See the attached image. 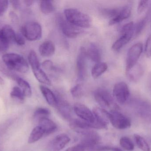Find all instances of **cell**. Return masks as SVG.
Listing matches in <instances>:
<instances>
[{
    "label": "cell",
    "instance_id": "cell-1",
    "mask_svg": "<svg viewBox=\"0 0 151 151\" xmlns=\"http://www.w3.org/2000/svg\"><path fill=\"white\" fill-rule=\"evenodd\" d=\"M65 18L68 22L78 27L88 28L91 25L90 17L77 9L69 8L64 11Z\"/></svg>",
    "mask_w": 151,
    "mask_h": 151
},
{
    "label": "cell",
    "instance_id": "cell-2",
    "mask_svg": "<svg viewBox=\"0 0 151 151\" xmlns=\"http://www.w3.org/2000/svg\"><path fill=\"white\" fill-rule=\"evenodd\" d=\"M2 62L12 71L26 73L29 70L26 60L21 55L14 53H7L3 55Z\"/></svg>",
    "mask_w": 151,
    "mask_h": 151
},
{
    "label": "cell",
    "instance_id": "cell-3",
    "mask_svg": "<svg viewBox=\"0 0 151 151\" xmlns=\"http://www.w3.org/2000/svg\"><path fill=\"white\" fill-rule=\"evenodd\" d=\"M21 33L28 40L33 41L41 38L42 29L40 25L38 22L29 21L22 26Z\"/></svg>",
    "mask_w": 151,
    "mask_h": 151
},
{
    "label": "cell",
    "instance_id": "cell-4",
    "mask_svg": "<svg viewBox=\"0 0 151 151\" xmlns=\"http://www.w3.org/2000/svg\"><path fill=\"white\" fill-rule=\"evenodd\" d=\"M134 25L132 22L127 23L122 27L120 37L112 46V48L114 51H119L131 40L134 35Z\"/></svg>",
    "mask_w": 151,
    "mask_h": 151
},
{
    "label": "cell",
    "instance_id": "cell-5",
    "mask_svg": "<svg viewBox=\"0 0 151 151\" xmlns=\"http://www.w3.org/2000/svg\"><path fill=\"white\" fill-rule=\"evenodd\" d=\"M94 96L95 100L102 108L117 109V106L114 103V98L104 88L96 90L94 93Z\"/></svg>",
    "mask_w": 151,
    "mask_h": 151
},
{
    "label": "cell",
    "instance_id": "cell-6",
    "mask_svg": "<svg viewBox=\"0 0 151 151\" xmlns=\"http://www.w3.org/2000/svg\"><path fill=\"white\" fill-rule=\"evenodd\" d=\"M56 22L62 33L69 38H76L82 32L81 30L79 27L68 22L60 14H58L57 16Z\"/></svg>",
    "mask_w": 151,
    "mask_h": 151
},
{
    "label": "cell",
    "instance_id": "cell-7",
    "mask_svg": "<svg viewBox=\"0 0 151 151\" xmlns=\"http://www.w3.org/2000/svg\"><path fill=\"white\" fill-rule=\"evenodd\" d=\"M87 52L84 47H81L78 51L76 61V70L77 79L79 81L84 80L87 74L86 66Z\"/></svg>",
    "mask_w": 151,
    "mask_h": 151
},
{
    "label": "cell",
    "instance_id": "cell-8",
    "mask_svg": "<svg viewBox=\"0 0 151 151\" xmlns=\"http://www.w3.org/2000/svg\"><path fill=\"white\" fill-rule=\"evenodd\" d=\"M110 113V122L115 128L125 129L131 126L130 120L117 111V109L112 110Z\"/></svg>",
    "mask_w": 151,
    "mask_h": 151
},
{
    "label": "cell",
    "instance_id": "cell-9",
    "mask_svg": "<svg viewBox=\"0 0 151 151\" xmlns=\"http://www.w3.org/2000/svg\"><path fill=\"white\" fill-rule=\"evenodd\" d=\"M143 51V45L141 43H137L133 45L129 50L127 55L126 72L129 71L137 64Z\"/></svg>",
    "mask_w": 151,
    "mask_h": 151
},
{
    "label": "cell",
    "instance_id": "cell-10",
    "mask_svg": "<svg viewBox=\"0 0 151 151\" xmlns=\"http://www.w3.org/2000/svg\"><path fill=\"white\" fill-rule=\"evenodd\" d=\"M113 95L114 99L120 104H125L130 96L127 85L123 82L116 83L114 87Z\"/></svg>",
    "mask_w": 151,
    "mask_h": 151
},
{
    "label": "cell",
    "instance_id": "cell-11",
    "mask_svg": "<svg viewBox=\"0 0 151 151\" xmlns=\"http://www.w3.org/2000/svg\"><path fill=\"white\" fill-rule=\"evenodd\" d=\"M73 109L76 114L80 119L87 122L96 124L98 129H100L99 125L96 121L92 111L87 106L80 103H76L74 104Z\"/></svg>",
    "mask_w": 151,
    "mask_h": 151
},
{
    "label": "cell",
    "instance_id": "cell-12",
    "mask_svg": "<svg viewBox=\"0 0 151 151\" xmlns=\"http://www.w3.org/2000/svg\"><path fill=\"white\" fill-rule=\"evenodd\" d=\"M69 136L65 134L55 137L47 145V151H60L63 150L70 141Z\"/></svg>",
    "mask_w": 151,
    "mask_h": 151
},
{
    "label": "cell",
    "instance_id": "cell-13",
    "mask_svg": "<svg viewBox=\"0 0 151 151\" xmlns=\"http://www.w3.org/2000/svg\"><path fill=\"white\" fill-rule=\"evenodd\" d=\"M57 103L55 108L59 115L67 120L70 121L72 119V109L69 103L64 99L61 95H56Z\"/></svg>",
    "mask_w": 151,
    "mask_h": 151
},
{
    "label": "cell",
    "instance_id": "cell-14",
    "mask_svg": "<svg viewBox=\"0 0 151 151\" xmlns=\"http://www.w3.org/2000/svg\"><path fill=\"white\" fill-rule=\"evenodd\" d=\"M70 121L71 128L80 134H83L89 129H98L97 126L96 124L87 122L81 119H72Z\"/></svg>",
    "mask_w": 151,
    "mask_h": 151
},
{
    "label": "cell",
    "instance_id": "cell-15",
    "mask_svg": "<svg viewBox=\"0 0 151 151\" xmlns=\"http://www.w3.org/2000/svg\"><path fill=\"white\" fill-rule=\"evenodd\" d=\"M96 121L102 127L103 129H106L110 122V112L106 109L99 107H95L92 110Z\"/></svg>",
    "mask_w": 151,
    "mask_h": 151
},
{
    "label": "cell",
    "instance_id": "cell-16",
    "mask_svg": "<svg viewBox=\"0 0 151 151\" xmlns=\"http://www.w3.org/2000/svg\"><path fill=\"white\" fill-rule=\"evenodd\" d=\"M16 33L11 26L5 25L0 30V42L9 48V45L15 42Z\"/></svg>",
    "mask_w": 151,
    "mask_h": 151
},
{
    "label": "cell",
    "instance_id": "cell-17",
    "mask_svg": "<svg viewBox=\"0 0 151 151\" xmlns=\"http://www.w3.org/2000/svg\"><path fill=\"white\" fill-rule=\"evenodd\" d=\"M38 126L44 130L45 135H49L55 132L57 129V125L53 121L48 118H42L38 120Z\"/></svg>",
    "mask_w": 151,
    "mask_h": 151
},
{
    "label": "cell",
    "instance_id": "cell-18",
    "mask_svg": "<svg viewBox=\"0 0 151 151\" xmlns=\"http://www.w3.org/2000/svg\"><path fill=\"white\" fill-rule=\"evenodd\" d=\"M132 10V5L128 4L121 8L120 10L118 16L112 20L109 21L110 25L120 23L129 17Z\"/></svg>",
    "mask_w": 151,
    "mask_h": 151
},
{
    "label": "cell",
    "instance_id": "cell-19",
    "mask_svg": "<svg viewBox=\"0 0 151 151\" xmlns=\"http://www.w3.org/2000/svg\"><path fill=\"white\" fill-rule=\"evenodd\" d=\"M55 51V44L51 41L48 40L42 43L39 48L40 54L43 57L53 56Z\"/></svg>",
    "mask_w": 151,
    "mask_h": 151
},
{
    "label": "cell",
    "instance_id": "cell-20",
    "mask_svg": "<svg viewBox=\"0 0 151 151\" xmlns=\"http://www.w3.org/2000/svg\"><path fill=\"white\" fill-rule=\"evenodd\" d=\"M143 72V69L142 66L137 64L129 71L126 72V74L127 77L130 80L137 82L142 77Z\"/></svg>",
    "mask_w": 151,
    "mask_h": 151
},
{
    "label": "cell",
    "instance_id": "cell-21",
    "mask_svg": "<svg viewBox=\"0 0 151 151\" xmlns=\"http://www.w3.org/2000/svg\"><path fill=\"white\" fill-rule=\"evenodd\" d=\"M40 90L48 104L53 107H55L57 103V98L54 92L44 86H40Z\"/></svg>",
    "mask_w": 151,
    "mask_h": 151
},
{
    "label": "cell",
    "instance_id": "cell-22",
    "mask_svg": "<svg viewBox=\"0 0 151 151\" xmlns=\"http://www.w3.org/2000/svg\"><path fill=\"white\" fill-rule=\"evenodd\" d=\"M87 52V56L93 62L99 63L101 59V54L99 47L95 43H91Z\"/></svg>",
    "mask_w": 151,
    "mask_h": 151
},
{
    "label": "cell",
    "instance_id": "cell-23",
    "mask_svg": "<svg viewBox=\"0 0 151 151\" xmlns=\"http://www.w3.org/2000/svg\"><path fill=\"white\" fill-rule=\"evenodd\" d=\"M33 72L36 79L42 84L46 85H50L51 83L50 80L47 76L44 71L40 68V66H37L32 68Z\"/></svg>",
    "mask_w": 151,
    "mask_h": 151
},
{
    "label": "cell",
    "instance_id": "cell-24",
    "mask_svg": "<svg viewBox=\"0 0 151 151\" xmlns=\"http://www.w3.org/2000/svg\"><path fill=\"white\" fill-rule=\"evenodd\" d=\"M45 135L44 130L39 126L35 127L32 130L29 138L28 142L29 144L34 143L41 139Z\"/></svg>",
    "mask_w": 151,
    "mask_h": 151
},
{
    "label": "cell",
    "instance_id": "cell-25",
    "mask_svg": "<svg viewBox=\"0 0 151 151\" xmlns=\"http://www.w3.org/2000/svg\"><path fill=\"white\" fill-rule=\"evenodd\" d=\"M107 64L104 62L97 63L91 70V75L95 79L98 78L104 74L107 69Z\"/></svg>",
    "mask_w": 151,
    "mask_h": 151
},
{
    "label": "cell",
    "instance_id": "cell-26",
    "mask_svg": "<svg viewBox=\"0 0 151 151\" xmlns=\"http://www.w3.org/2000/svg\"><path fill=\"white\" fill-rule=\"evenodd\" d=\"M16 81L19 85V87L21 89L25 97H30L32 95V91L31 86L28 82L19 76L17 78Z\"/></svg>",
    "mask_w": 151,
    "mask_h": 151
},
{
    "label": "cell",
    "instance_id": "cell-27",
    "mask_svg": "<svg viewBox=\"0 0 151 151\" xmlns=\"http://www.w3.org/2000/svg\"><path fill=\"white\" fill-rule=\"evenodd\" d=\"M0 72L5 77L13 80L16 81L19 77L16 74L13 72L12 71L9 69L5 64L0 61Z\"/></svg>",
    "mask_w": 151,
    "mask_h": 151
},
{
    "label": "cell",
    "instance_id": "cell-28",
    "mask_svg": "<svg viewBox=\"0 0 151 151\" xmlns=\"http://www.w3.org/2000/svg\"><path fill=\"white\" fill-rule=\"evenodd\" d=\"M41 11L44 14H49L55 11V8L50 1H42L40 3Z\"/></svg>",
    "mask_w": 151,
    "mask_h": 151
},
{
    "label": "cell",
    "instance_id": "cell-29",
    "mask_svg": "<svg viewBox=\"0 0 151 151\" xmlns=\"http://www.w3.org/2000/svg\"><path fill=\"white\" fill-rule=\"evenodd\" d=\"M135 141L139 149L143 151H150V148L145 139L139 135H134Z\"/></svg>",
    "mask_w": 151,
    "mask_h": 151
},
{
    "label": "cell",
    "instance_id": "cell-30",
    "mask_svg": "<svg viewBox=\"0 0 151 151\" xmlns=\"http://www.w3.org/2000/svg\"><path fill=\"white\" fill-rule=\"evenodd\" d=\"M10 96L13 99L17 100L21 103L24 101L25 97L21 89L18 87H14L12 88L10 93Z\"/></svg>",
    "mask_w": 151,
    "mask_h": 151
},
{
    "label": "cell",
    "instance_id": "cell-31",
    "mask_svg": "<svg viewBox=\"0 0 151 151\" xmlns=\"http://www.w3.org/2000/svg\"><path fill=\"white\" fill-rule=\"evenodd\" d=\"M120 144L124 150L127 151H132L134 149V144L128 137H124L120 140Z\"/></svg>",
    "mask_w": 151,
    "mask_h": 151
},
{
    "label": "cell",
    "instance_id": "cell-32",
    "mask_svg": "<svg viewBox=\"0 0 151 151\" xmlns=\"http://www.w3.org/2000/svg\"><path fill=\"white\" fill-rule=\"evenodd\" d=\"M50 114V112L47 108L40 107L36 109L34 113L35 118L39 119L41 118H47Z\"/></svg>",
    "mask_w": 151,
    "mask_h": 151
},
{
    "label": "cell",
    "instance_id": "cell-33",
    "mask_svg": "<svg viewBox=\"0 0 151 151\" xmlns=\"http://www.w3.org/2000/svg\"><path fill=\"white\" fill-rule=\"evenodd\" d=\"M146 22V17L143 18L140 20L134 25V35L135 36H137L138 35L141 33V32L144 29L145 26Z\"/></svg>",
    "mask_w": 151,
    "mask_h": 151
},
{
    "label": "cell",
    "instance_id": "cell-34",
    "mask_svg": "<svg viewBox=\"0 0 151 151\" xmlns=\"http://www.w3.org/2000/svg\"><path fill=\"white\" fill-rule=\"evenodd\" d=\"M71 94L73 97L75 98H81L83 94V90L82 86L80 84L75 85L71 90Z\"/></svg>",
    "mask_w": 151,
    "mask_h": 151
},
{
    "label": "cell",
    "instance_id": "cell-35",
    "mask_svg": "<svg viewBox=\"0 0 151 151\" xmlns=\"http://www.w3.org/2000/svg\"><path fill=\"white\" fill-rule=\"evenodd\" d=\"M145 54L146 57L150 58L151 57V35L149 36L146 41L145 48Z\"/></svg>",
    "mask_w": 151,
    "mask_h": 151
},
{
    "label": "cell",
    "instance_id": "cell-36",
    "mask_svg": "<svg viewBox=\"0 0 151 151\" xmlns=\"http://www.w3.org/2000/svg\"><path fill=\"white\" fill-rule=\"evenodd\" d=\"M148 3H149L148 1L144 0V1H139L137 9L138 14H141L144 11L148 5Z\"/></svg>",
    "mask_w": 151,
    "mask_h": 151
},
{
    "label": "cell",
    "instance_id": "cell-37",
    "mask_svg": "<svg viewBox=\"0 0 151 151\" xmlns=\"http://www.w3.org/2000/svg\"><path fill=\"white\" fill-rule=\"evenodd\" d=\"M122 151L119 148L116 147L109 146H98L96 148V151Z\"/></svg>",
    "mask_w": 151,
    "mask_h": 151
},
{
    "label": "cell",
    "instance_id": "cell-38",
    "mask_svg": "<svg viewBox=\"0 0 151 151\" xmlns=\"http://www.w3.org/2000/svg\"><path fill=\"white\" fill-rule=\"evenodd\" d=\"M9 4L8 1L0 0V16H3L5 13L8 9Z\"/></svg>",
    "mask_w": 151,
    "mask_h": 151
},
{
    "label": "cell",
    "instance_id": "cell-39",
    "mask_svg": "<svg viewBox=\"0 0 151 151\" xmlns=\"http://www.w3.org/2000/svg\"><path fill=\"white\" fill-rule=\"evenodd\" d=\"M42 66L43 68L47 71H55L56 69L55 67H54L52 61L50 60H47L44 61L42 64Z\"/></svg>",
    "mask_w": 151,
    "mask_h": 151
},
{
    "label": "cell",
    "instance_id": "cell-40",
    "mask_svg": "<svg viewBox=\"0 0 151 151\" xmlns=\"http://www.w3.org/2000/svg\"><path fill=\"white\" fill-rule=\"evenodd\" d=\"M15 42L17 43L18 45L19 46H23L24 45L25 40L24 37L22 33L16 34Z\"/></svg>",
    "mask_w": 151,
    "mask_h": 151
},
{
    "label": "cell",
    "instance_id": "cell-41",
    "mask_svg": "<svg viewBox=\"0 0 151 151\" xmlns=\"http://www.w3.org/2000/svg\"><path fill=\"white\" fill-rule=\"evenodd\" d=\"M65 151H86L85 148L80 144L68 148Z\"/></svg>",
    "mask_w": 151,
    "mask_h": 151
},
{
    "label": "cell",
    "instance_id": "cell-42",
    "mask_svg": "<svg viewBox=\"0 0 151 151\" xmlns=\"http://www.w3.org/2000/svg\"><path fill=\"white\" fill-rule=\"evenodd\" d=\"M9 17L13 23H15L17 22L18 18L15 12H11L9 13Z\"/></svg>",
    "mask_w": 151,
    "mask_h": 151
},
{
    "label": "cell",
    "instance_id": "cell-43",
    "mask_svg": "<svg viewBox=\"0 0 151 151\" xmlns=\"http://www.w3.org/2000/svg\"><path fill=\"white\" fill-rule=\"evenodd\" d=\"M10 3H11L12 6L15 9H18L20 7V1H11Z\"/></svg>",
    "mask_w": 151,
    "mask_h": 151
},
{
    "label": "cell",
    "instance_id": "cell-44",
    "mask_svg": "<svg viewBox=\"0 0 151 151\" xmlns=\"http://www.w3.org/2000/svg\"><path fill=\"white\" fill-rule=\"evenodd\" d=\"M8 48V47L4 45L3 43H1L0 42V52L5 51H6Z\"/></svg>",
    "mask_w": 151,
    "mask_h": 151
},
{
    "label": "cell",
    "instance_id": "cell-45",
    "mask_svg": "<svg viewBox=\"0 0 151 151\" xmlns=\"http://www.w3.org/2000/svg\"><path fill=\"white\" fill-rule=\"evenodd\" d=\"M23 2L27 6H30L33 4V3H34V1L26 0V1H23Z\"/></svg>",
    "mask_w": 151,
    "mask_h": 151
},
{
    "label": "cell",
    "instance_id": "cell-46",
    "mask_svg": "<svg viewBox=\"0 0 151 151\" xmlns=\"http://www.w3.org/2000/svg\"><path fill=\"white\" fill-rule=\"evenodd\" d=\"M4 84V81L0 76V85H3Z\"/></svg>",
    "mask_w": 151,
    "mask_h": 151
}]
</instances>
